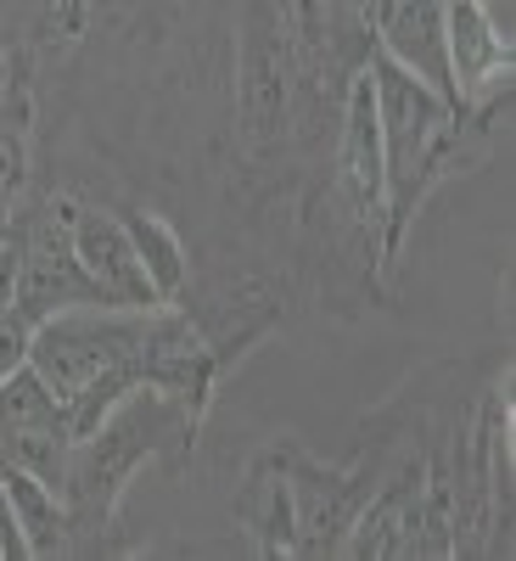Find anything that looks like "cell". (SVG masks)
Instances as JSON below:
<instances>
[{
  "instance_id": "5bb4252c",
  "label": "cell",
  "mask_w": 516,
  "mask_h": 561,
  "mask_svg": "<svg viewBox=\"0 0 516 561\" xmlns=\"http://www.w3.org/2000/svg\"><path fill=\"white\" fill-rule=\"evenodd\" d=\"M0 90H7V45H0Z\"/></svg>"
},
{
  "instance_id": "7a4b0ae2",
  "label": "cell",
  "mask_w": 516,
  "mask_h": 561,
  "mask_svg": "<svg viewBox=\"0 0 516 561\" xmlns=\"http://www.w3.org/2000/svg\"><path fill=\"white\" fill-rule=\"evenodd\" d=\"M192 444H197V427L185 421V410L152 388H135L129 399H118L107 410L96 433L73 438L68 478H62V500L73 517V550H102L140 466L158 460L163 449L192 455Z\"/></svg>"
},
{
  "instance_id": "9c48e42d",
  "label": "cell",
  "mask_w": 516,
  "mask_h": 561,
  "mask_svg": "<svg viewBox=\"0 0 516 561\" xmlns=\"http://www.w3.org/2000/svg\"><path fill=\"white\" fill-rule=\"evenodd\" d=\"M237 528L253 539V550L264 561H287L298 556V523H293V489H287V472L280 460L270 455V444L253 455L248 478L237 489Z\"/></svg>"
},
{
  "instance_id": "ba28073f",
  "label": "cell",
  "mask_w": 516,
  "mask_h": 561,
  "mask_svg": "<svg viewBox=\"0 0 516 561\" xmlns=\"http://www.w3.org/2000/svg\"><path fill=\"white\" fill-rule=\"evenodd\" d=\"M444 39H449V79H455V113L511 96L516 45L483 18L478 0H444Z\"/></svg>"
},
{
  "instance_id": "8fae6325",
  "label": "cell",
  "mask_w": 516,
  "mask_h": 561,
  "mask_svg": "<svg viewBox=\"0 0 516 561\" xmlns=\"http://www.w3.org/2000/svg\"><path fill=\"white\" fill-rule=\"evenodd\" d=\"M118 219H124L129 242H135V259H140V270H147V280L158 287V298L174 304L185 293V280H192V253H185L180 230L152 208H124Z\"/></svg>"
},
{
  "instance_id": "52a82bcc",
  "label": "cell",
  "mask_w": 516,
  "mask_h": 561,
  "mask_svg": "<svg viewBox=\"0 0 516 561\" xmlns=\"http://www.w3.org/2000/svg\"><path fill=\"white\" fill-rule=\"evenodd\" d=\"M68 237H73L79 270L96 280V293H102L107 309H158V304H163L158 287L147 280V270H140V259H135V242H129L124 219H118L113 208L73 197Z\"/></svg>"
},
{
  "instance_id": "4fadbf2b",
  "label": "cell",
  "mask_w": 516,
  "mask_h": 561,
  "mask_svg": "<svg viewBox=\"0 0 516 561\" xmlns=\"http://www.w3.org/2000/svg\"><path fill=\"white\" fill-rule=\"evenodd\" d=\"M478 7H483V18L516 45V0H478Z\"/></svg>"
},
{
  "instance_id": "3957f363",
  "label": "cell",
  "mask_w": 516,
  "mask_h": 561,
  "mask_svg": "<svg viewBox=\"0 0 516 561\" xmlns=\"http://www.w3.org/2000/svg\"><path fill=\"white\" fill-rule=\"evenodd\" d=\"M370 73V102H377V135H382V197H388V259L399 270L404 237L421 219V208L444 192L438 163H444V140L455 124V107L427 90L415 73L388 62L382 51L365 57Z\"/></svg>"
},
{
  "instance_id": "277c9868",
  "label": "cell",
  "mask_w": 516,
  "mask_h": 561,
  "mask_svg": "<svg viewBox=\"0 0 516 561\" xmlns=\"http://www.w3.org/2000/svg\"><path fill=\"white\" fill-rule=\"evenodd\" d=\"M147 325H152V309H62L34 325L28 365L57 399H73L102 370L135 365L140 343H147Z\"/></svg>"
},
{
  "instance_id": "8992f818",
  "label": "cell",
  "mask_w": 516,
  "mask_h": 561,
  "mask_svg": "<svg viewBox=\"0 0 516 561\" xmlns=\"http://www.w3.org/2000/svg\"><path fill=\"white\" fill-rule=\"evenodd\" d=\"M174 304H180L185 320L203 332V343L214 348L219 370H230L237 359H248L253 343H264L275 325L287 320V293H280L270 275H259V270L185 280V293H180Z\"/></svg>"
},
{
  "instance_id": "7c38bea8",
  "label": "cell",
  "mask_w": 516,
  "mask_h": 561,
  "mask_svg": "<svg viewBox=\"0 0 516 561\" xmlns=\"http://www.w3.org/2000/svg\"><path fill=\"white\" fill-rule=\"evenodd\" d=\"M23 12H28L39 45H51V51H68V45L84 34L90 0H23Z\"/></svg>"
},
{
  "instance_id": "6da1fadb",
  "label": "cell",
  "mask_w": 516,
  "mask_h": 561,
  "mask_svg": "<svg viewBox=\"0 0 516 561\" xmlns=\"http://www.w3.org/2000/svg\"><path fill=\"white\" fill-rule=\"evenodd\" d=\"M343 102L320 96L303 79L287 0H237V140L253 169L314 147L320 113Z\"/></svg>"
},
{
  "instance_id": "5b68a950",
  "label": "cell",
  "mask_w": 516,
  "mask_h": 561,
  "mask_svg": "<svg viewBox=\"0 0 516 561\" xmlns=\"http://www.w3.org/2000/svg\"><path fill=\"white\" fill-rule=\"evenodd\" d=\"M68 214L73 197L51 192L34 197L23 208V253H18V280H12V309L39 325L62 309H107L96 280H90L73 259V237H68Z\"/></svg>"
},
{
  "instance_id": "30bf717a",
  "label": "cell",
  "mask_w": 516,
  "mask_h": 561,
  "mask_svg": "<svg viewBox=\"0 0 516 561\" xmlns=\"http://www.w3.org/2000/svg\"><path fill=\"white\" fill-rule=\"evenodd\" d=\"M0 494H7L12 517L23 528L28 561L34 556H73V517H68V500L51 483H39L34 472H23V466L0 460Z\"/></svg>"
}]
</instances>
